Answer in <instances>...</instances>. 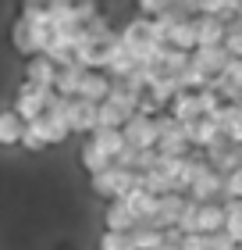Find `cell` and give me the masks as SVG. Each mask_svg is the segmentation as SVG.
<instances>
[{
  "label": "cell",
  "instance_id": "d590c367",
  "mask_svg": "<svg viewBox=\"0 0 242 250\" xmlns=\"http://www.w3.org/2000/svg\"><path fill=\"white\" fill-rule=\"evenodd\" d=\"M224 200H242V165L224 175Z\"/></svg>",
  "mask_w": 242,
  "mask_h": 250
},
{
  "label": "cell",
  "instance_id": "ab89813d",
  "mask_svg": "<svg viewBox=\"0 0 242 250\" xmlns=\"http://www.w3.org/2000/svg\"><path fill=\"white\" fill-rule=\"evenodd\" d=\"M239 107H242V100H239Z\"/></svg>",
  "mask_w": 242,
  "mask_h": 250
},
{
  "label": "cell",
  "instance_id": "6da1fadb",
  "mask_svg": "<svg viewBox=\"0 0 242 250\" xmlns=\"http://www.w3.org/2000/svg\"><path fill=\"white\" fill-rule=\"evenodd\" d=\"M132 186H139V172H135V168L111 165V168H103V172L89 175V189H93V197H100V200H118Z\"/></svg>",
  "mask_w": 242,
  "mask_h": 250
},
{
  "label": "cell",
  "instance_id": "603a6c76",
  "mask_svg": "<svg viewBox=\"0 0 242 250\" xmlns=\"http://www.w3.org/2000/svg\"><path fill=\"white\" fill-rule=\"evenodd\" d=\"M168 47H178V50H189V54L200 47V40H196V15L178 21V25L168 32Z\"/></svg>",
  "mask_w": 242,
  "mask_h": 250
},
{
  "label": "cell",
  "instance_id": "e0dca14e",
  "mask_svg": "<svg viewBox=\"0 0 242 250\" xmlns=\"http://www.w3.org/2000/svg\"><path fill=\"white\" fill-rule=\"evenodd\" d=\"M182 208H186V193H164L160 197V208H157V218L149 222V225H157V229H168V225H175L178 222V214H182Z\"/></svg>",
  "mask_w": 242,
  "mask_h": 250
},
{
  "label": "cell",
  "instance_id": "cb8c5ba5",
  "mask_svg": "<svg viewBox=\"0 0 242 250\" xmlns=\"http://www.w3.org/2000/svg\"><path fill=\"white\" fill-rule=\"evenodd\" d=\"M89 136H93L96 146H100V150H107L111 157H118L125 146H129V143H125V132H121V129H103V125H96Z\"/></svg>",
  "mask_w": 242,
  "mask_h": 250
},
{
  "label": "cell",
  "instance_id": "f35d334b",
  "mask_svg": "<svg viewBox=\"0 0 242 250\" xmlns=\"http://www.w3.org/2000/svg\"><path fill=\"white\" fill-rule=\"evenodd\" d=\"M239 18H242V7H239Z\"/></svg>",
  "mask_w": 242,
  "mask_h": 250
},
{
  "label": "cell",
  "instance_id": "52a82bcc",
  "mask_svg": "<svg viewBox=\"0 0 242 250\" xmlns=\"http://www.w3.org/2000/svg\"><path fill=\"white\" fill-rule=\"evenodd\" d=\"M186 132H189V140H192V150H210V146H217L221 140H228V136L221 132V125H217L214 118L186 122Z\"/></svg>",
  "mask_w": 242,
  "mask_h": 250
},
{
  "label": "cell",
  "instance_id": "74e56055",
  "mask_svg": "<svg viewBox=\"0 0 242 250\" xmlns=\"http://www.w3.org/2000/svg\"><path fill=\"white\" fill-rule=\"evenodd\" d=\"M182 250H214V247H210V236L206 232H186Z\"/></svg>",
  "mask_w": 242,
  "mask_h": 250
},
{
  "label": "cell",
  "instance_id": "60d3db41",
  "mask_svg": "<svg viewBox=\"0 0 242 250\" xmlns=\"http://www.w3.org/2000/svg\"><path fill=\"white\" fill-rule=\"evenodd\" d=\"M235 250H242V247H235Z\"/></svg>",
  "mask_w": 242,
  "mask_h": 250
},
{
  "label": "cell",
  "instance_id": "4dcf8cb0",
  "mask_svg": "<svg viewBox=\"0 0 242 250\" xmlns=\"http://www.w3.org/2000/svg\"><path fill=\"white\" fill-rule=\"evenodd\" d=\"M224 50L232 58H242V18H232L224 29Z\"/></svg>",
  "mask_w": 242,
  "mask_h": 250
},
{
  "label": "cell",
  "instance_id": "d6a6232c",
  "mask_svg": "<svg viewBox=\"0 0 242 250\" xmlns=\"http://www.w3.org/2000/svg\"><path fill=\"white\" fill-rule=\"evenodd\" d=\"M196 214H200V200H192V197H186V208H182V214H178V229L182 232H196Z\"/></svg>",
  "mask_w": 242,
  "mask_h": 250
},
{
  "label": "cell",
  "instance_id": "f546056e",
  "mask_svg": "<svg viewBox=\"0 0 242 250\" xmlns=\"http://www.w3.org/2000/svg\"><path fill=\"white\" fill-rule=\"evenodd\" d=\"M196 100H200V115H203V118H210L214 111L224 104V100H221V93H217L214 86H203V89H196Z\"/></svg>",
  "mask_w": 242,
  "mask_h": 250
},
{
  "label": "cell",
  "instance_id": "d6986e66",
  "mask_svg": "<svg viewBox=\"0 0 242 250\" xmlns=\"http://www.w3.org/2000/svg\"><path fill=\"white\" fill-rule=\"evenodd\" d=\"M82 75H86V68L82 64H64V68H57V79H54V89H57V93H61V97H68V100H72V97H78V86H82Z\"/></svg>",
  "mask_w": 242,
  "mask_h": 250
},
{
  "label": "cell",
  "instance_id": "2e32d148",
  "mask_svg": "<svg viewBox=\"0 0 242 250\" xmlns=\"http://www.w3.org/2000/svg\"><path fill=\"white\" fill-rule=\"evenodd\" d=\"M111 83H114V79H111L107 72H89V68H86L82 86H78V97H86V100H93V104H100V100H107Z\"/></svg>",
  "mask_w": 242,
  "mask_h": 250
},
{
  "label": "cell",
  "instance_id": "d4e9b609",
  "mask_svg": "<svg viewBox=\"0 0 242 250\" xmlns=\"http://www.w3.org/2000/svg\"><path fill=\"white\" fill-rule=\"evenodd\" d=\"M224 232L242 247V200H224Z\"/></svg>",
  "mask_w": 242,
  "mask_h": 250
},
{
  "label": "cell",
  "instance_id": "ffe728a7",
  "mask_svg": "<svg viewBox=\"0 0 242 250\" xmlns=\"http://www.w3.org/2000/svg\"><path fill=\"white\" fill-rule=\"evenodd\" d=\"M21 132H25V118H21L15 107L0 111V146H18Z\"/></svg>",
  "mask_w": 242,
  "mask_h": 250
},
{
  "label": "cell",
  "instance_id": "9a60e30c",
  "mask_svg": "<svg viewBox=\"0 0 242 250\" xmlns=\"http://www.w3.org/2000/svg\"><path fill=\"white\" fill-rule=\"evenodd\" d=\"M224 229V200H206L200 204V214H196V232H221Z\"/></svg>",
  "mask_w": 242,
  "mask_h": 250
},
{
  "label": "cell",
  "instance_id": "ac0fdd59",
  "mask_svg": "<svg viewBox=\"0 0 242 250\" xmlns=\"http://www.w3.org/2000/svg\"><path fill=\"white\" fill-rule=\"evenodd\" d=\"M54 79H57V64L47 58V54L29 58V64H25V83H36V86H50L54 89Z\"/></svg>",
  "mask_w": 242,
  "mask_h": 250
},
{
  "label": "cell",
  "instance_id": "5b68a950",
  "mask_svg": "<svg viewBox=\"0 0 242 250\" xmlns=\"http://www.w3.org/2000/svg\"><path fill=\"white\" fill-rule=\"evenodd\" d=\"M121 132H125V143L135 146V150H146V146H157L160 140V129H157V118H149V115H135L121 125Z\"/></svg>",
  "mask_w": 242,
  "mask_h": 250
},
{
  "label": "cell",
  "instance_id": "5bb4252c",
  "mask_svg": "<svg viewBox=\"0 0 242 250\" xmlns=\"http://www.w3.org/2000/svg\"><path fill=\"white\" fill-rule=\"evenodd\" d=\"M78 165L86 168V175H96V172H103V168H111V165H114V157H111L107 150H100L96 140L89 136V140L78 146Z\"/></svg>",
  "mask_w": 242,
  "mask_h": 250
},
{
  "label": "cell",
  "instance_id": "e575fe53",
  "mask_svg": "<svg viewBox=\"0 0 242 250\" xmlns=\"http://www.w3.org/2000/svg\"><path fill=\"white\" fill-rule=\"evenodd\" d=\"M21 146H25V150H32V154H36V150H47V140L39 136V129H36L32 122H25V132H21Z\"/></svg>",
  "mask_w": 242,
  "mask_h": 250
},
{
  "label": "cell",
  "instance_id": "836d02e7",
  "mask_svg": "<svg viewBox=\"0 0 242 250\" xmlns=\"http://www.w3.org/2000/svg\"><path fill=\"white\" fill-rule=\"evenodd\" d=\"M182 240H186V232L178 225H168V229H160V247L157 250H182Z\"/></svg>",
  "mask_w": 242,
  "mask_h": 250
},
{
  "label": "cell",
  "instance_id": "30bf717a",
  "mask_svg": "<svg viewBox=\"0 0 242 250\" xmlns=\"http://www.w3.org/2000/svg\"><path fill=\"white\" fill-rule=\"evenodd\" d=\"M224 29H228V21L221 15H206V11L196 15V40H200V47H217V43H224Z\"/></svg>",
  "mask_w": 242,
  "mask_h": 250
},
{
  "label": "cell",
  "instance_id": "8992f818",
  "mask_svg": "<svg viewBox=\"0 0 242 250\" xmlns=\"http://www.w3.org/2000/svg\"><path fill=\"white\" fill-rule=\"evenodd\" d=\"M135 225H139V214L132 211L129 200H107V208H103V229H114V232H132Z\"/></svg>",
  "mask_w": 242,
  "mask_h": 250
},
{
  "label": "cell",
  "instance_id": "8d00e7d4",
  "mask_svg": "<svg viewBox=\"0 0 242 250\" xmlns=\"http://www.w3.org/2000/svg\"><path fill=\"white\" fill-rule=\"evenodd\" d=\"M171 0H135V11H139L143 18H157V15H164Z\"/></svg>",
  "mask_w": 242,
  "mask_h": 250
},
{
  "label": "cell",
  "instance_id": "277c9868",
  "mask_svg": "<svg viewBox=\"0 0 242 250\" xmlns=\"http://www.w3.org/2000/svg\"><path fill=\"white\" fill-rule=\"evenodd\" d=\"M50 97H54V89L50 86H36V83H21V89H18V97H15V111L25 122H32V118H39L43 111H47V104H50Z\"/></svg>",
  "mask_w": 242,
  "mask_h": 250
},
{
  "label": "cell",
  "instance_id": "83f0119b",
  "mask_svg": "<svg viewBox=\"0 0 242 250\" xmlns=\"http://www.w3.org/2000/svg\"><path fill=\"white\" fill-rule=\"evenodd\" d=\"M239 7H242V0H206V4H203L206 15H221L224 21L239 18Z\"/></svg>",
  "mask_w": 242,
  "mask_h": 250
},
{
  "label": "cell",
  "instance_id": "ba28073f",
  "mask_svg": "<svg viewBox=\"0 0 242 250\" xmlns=\"http://www.w3.org/2000/svg\"><path fill=\"white\" fill-rule=\"evenodd\" d=\"M68 125H72V132L89 136L96 129V104L86 97H72V104H68Z\"/></svg>",
  "mask_w": 242,
  "mask_h": 250
},
{
  "label": "cell",
  "instance_id": "484cf974",
  "mask_svg": "<svg viewBox=\"0 0 242 250\" xmlns=\"http://www.w3.org/2000/svg\"><path fill=\"white\" fill-rule=\"evenodd\" d=\"M96 250H135V240H132V232L103 229V232H100V240H96Z\"/></svg>",
  "mask_w": 242,
  "mask_h": 250
},
{
  "label": "cell",
  "instance_id": "7a4b0ae2",
  "mask_svg": "<svg viewBox=\"0 0 242 250\" xmlns=\"http://www.w3.org/2000/svg\"><path fill=\"white\" fill-rule=\"evenodd\" d=\"M157 129H160V140H157L160 157H186V154H192V140L186 132V122H178L171 111H160L157 115Z\"/></svg>",
  "mask_w": 242,
  "mask_h": 250
},
{
  "label": "cell",
  "instance_id": "3957f363",
  "mask_svg": "<svg viewBox=\"0 0 242 250\" xmlns=\"http://www.w3.org/2000/svg\"><path fill=\"white\" fill-rule=\"evenodd\" d=\"M186 197L200 200V204H206V200H224V175L217 172L214 165H206V157H203V165H200V172H196V179H192V186H189Z\"/></svg>",
  "mask_w": 242,
  "mask_h": 250
},
{
  "label": "cell",
  "instance_id": "7402d4cb",
  "mask_svg": "<svg viewBox=\"0 0 242 250\" xmlns=\"http://www.w3.org/2000/svg\"><path fill=\"white\" fill-rule=\"evenodd\" d=\"M178 89H182V83H178V75H157L153 83L146 86V93H149V97H153V100H157L160 107L168 111V104H171V100L178 97Z\"/></svg>",
  "mask_w": 242,
  "mask_h": 250
},
{
  "label": "cell",
  "instance_id": "1f68e13d",
  "mask_svg": "<svg viewBox=\"0 0 242 250\" xmlns=\"http://www.w3.org/2000/svg\"><path fill=\"white\" fill-rule=\"evenodd\" d=\"M57 4H61L64 11H72V15L78 18V21H89V18H93L96 15V0H57Z\"/></svg>",
  "mask_w": 242,
  "mask_h": 250
},
{
  "label": "cell",
  "instance_id": "4fadbf2b",
  "mask_svg": "<svg viewBox=\"0 0 242 250\" xmlns=\"http://www.w3.org/2000/svg\"><path fill=\"white\" fill-rule=\"evenodd\" d=\"M132 72H135L132 50L125 47L121 40H114L111 47H107V75H111V79H125V75H132Z\"/></svg>",
  "mask_w": 242,
  "mask_h": 250
},
{
  "label": "cell",
  "instance_id": "f1b7e54d",
  "mask_svg": "<svg viewBox=\"0 0 242 250\" xmlns=\"http://www.w3.org/2000/svg\"><path fill=\"white\" fill-rule=\"evenodd\" d=\"M50 7L54 0H21V15L29 21H50Z\"/></svg>",
  "mask_w": 242,
  "mask_h": 250
},
{
  "label": "cell",
  "instance_id": "44dd1931",
  "mask_svg": "<svg viewBox=\"0 0 242 250\" xmlns=\"http://www.w3.org/2000/svg\"><path fill=\"white\" fill-rule=\"evenodd\" d=\"M168 111H171L178 122H196V118H203V115H200V100H196V89H178V97L168 104Z\"/></svg>",
  "mask_w": 242,
  "mask_h": 250
},
{
  "label": "cell",
  "instance_id": "7c38bea8",
  "mask_svg": "<svg viewBox=\"0 0 242 250\" xmlns=\"http://www.w3.org/2000/svg\"><path fill=\"white\" fill-rule=\"evenodd\" d=\"M228 58H232V54L224 50V43H217V47H196V50H192V64L203 68V72L210 75V83H214V75L224 72Z\"/></svg>",
  "mask_w": 242,
  "mask_h": 250
},
{
  "label": "cell",
  "instance_id": "8fae6325",
  "mask_svg": "<svg viewBox=\"0 0 242 250\" xmlns=\"http://www.w3.org/2000/svg\"><path fill=\"white\" fill-rule=\"evenodd\" d=\"M11 47H15L21 58H36L39 54V40H36V25L21 15L15 25H11Z\"/></svg>",
  "mask_w": 242,
  "mask_h": 250
},
{
  "label": "cell",
  "instance_id": "4316f807",
  "mask_svg": "<svg viewBox=\"0 0 242 250\" xmlns=\"http://www.w3.org/2000/svg\"><path fill=\"white\" fill-rule=\"evenodd\" d=\"M132 240H135V250H157L160 247V229L149 222H139L132 229Z\"/></svg>",
  "mask_w": 242,
  "mask_h": 250
},
{
  "label": "cell",
  "instance_id": "9c48e42d",
  "mask_svg": "<svg viewBox=\"0 0 242 250\" xmlns=\"http://www.w3.org/2000/svg\"><path fill=\"white\" fill-rule=\"evenodd\" d=\"M203 157H206V165H214L221 175H228V172H235V168L242 165V146L232 143V140H221L217 146L203 150Z\"/></svg>",
  "mask_w": 242,
  "mask_h": 250
}]
</instances>
